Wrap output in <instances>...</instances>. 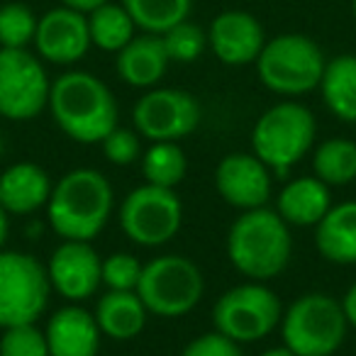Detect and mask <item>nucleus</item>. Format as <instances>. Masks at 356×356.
I'll return each instance as SVG.
<instances>
[{"label":"nucleus","mask_w":356,"mask_h":356,"mask_svg":"<svg viewBox=\"0 0 356 356\" xmlns=\"http://www.w3.org/2000/svg\"><path fill=\"white\" fill-rule=\"evenodd\" d=\"M3 152H6V139H3V134H0V156H3Z\"/></svg>","instance_id":"nucleus-38"},{"label":"nucleus","mask_w":356,"mask_h":356,"mask_svg":"<svg viewBox=\"0 0 356 356\" xmlns=\"http://www.w3.org/2000/svg\"><path fill=\"white\" fill-rule=\"evenodd\" d=\"M59 3L71 8V10H79V13H83V15H88V13H93L95 8H100L103 3H108V0H59Z\"/></svg>","instance_id":"nucleus-35"},{"label":"nucleus","mask_w":356,"mask_h":356,"mask_svg":"<svg viewBox=\"0 0 356 356\" xmlns=\"http://www.w3.org/2000/svg\"><path fill=\"white\" fill-rule=\"evenodd\" d=\"M281 298L266 283L249 281L225 291L213 305V330L242 344L261 341L281 325Z\"/></svg>","instance_id":"nucleus-8"},{"label":"nucleus","mask_w":356,"mask_h":356,"mask_svg":"<svg viewBox=\"0 0 356 356\" xmlns=\"http://www.w3.org/2000/svg\"><path fill=\"white\" fill-rule=\"evenodd\" d=\"M273 173L254 152L227 154L215 168V188L229 208L247 210L266 208L273 193Z\"/></svg>","instance_id":"nucleus-13"},{"label":"nucleus","mask_w":356,"mask_h":356,"mask_svg":"<svg viewBox=\"0 0 356 356\" xmlns=\"http://www.w3.org/2000/svg\"><path fill=\"white\" fill-rule=\"evenodd\" d=\"M168 64H171V59H168L166 49H163L161 35H147V32H137L115 54L118 76L127 86L142 90L159 86V81L166 76Z\"/></svg>","instance_id":"nucleus-20"},{"label":"nucleus","mask_w":356,"mask_h":356,"mask_svg":"<svg viewBox=\"0 0 356 356\" xmlns=\"http://www.w3.org/2000/svg\"><path fill=\"white\" fill-rule=\"evenodd\" d=\"M100 147H103L105 159L115 166H132L137 159H142V137L134 127L129 129L118 124L113 132L105 134Z\"/></svg>","instance_id":"nucleus-32"},{"label":"nucleus","mask_w":356,"mask_h":356,"mask_svg":"<svg viewBox=\"0 0 356 356\" xmlns=\"http://www.w3.org/2000/svg\"><path fill=\"white\" fill-rule=\"evenodd\" d=\"M40 17L22 0L0 6V49H27L35 42Z\"/></svg>","instance_id":"nucleus-28"},{"label":"nucleus","mask_w":356,"mask_h":356,"mask_svg":"<svg viewBox=\"0 0 356 356\" xmlns=\"http://www.w3.org/2000/svg\"><path fill=\"white\" fill-rule=\"evenodd\" d=\"M325 54L307 35L286 32L266 40L257 59V74L264 88L283 98L312 93L325 71Z\"/></svg>","instance_id":"nucleus-6"},{"label":"nucleus","mask_w":356,"mask_h":356,"mask_svg":"<svg viewBox=\"0 0 356 356\" xmlns=\"http://www.w3.org/2000/svg\"><path fill=\"white\" fill-rule=\"evenodd\" d=\"M32 44H35V54L47 64H76L93 47L90 44L88 17L66 6L51 8L37 22V35Z\"/></svg>","instance_id":"nucleus-15"},{"label":"nucleus","mask_w":356,"mask_h":356,"mask_svg":"<svg viewBox=\"0 0 356 356\" xmlns=\"http://www.w3.org/2000/svg\"><path fill=\"white\" fill-rule=\"evenodd\" d=\"M115 208L110 181L95 168H74L54 184L47 203V220L59 239L93 242Z\"/></svg>","instance_id":"nucleus-2"},{"label":"nucleus","mask_w":356,"mask_h":356,"mask_svg":"<svg viewBox=\"0 0 356 356\" xmlns=\"http://www.w3.org/2000/svg\"><path fill=\"white\" fill-rule=\"evenodd\" d=\"M188 159L178 142H152L147 152H142V176L144 184L159 188H173L186 178Z\"/></svg>","instance_id":"nucleus-27"},{"label":"nucleus","mask_w":356,"mask_h":356,"mask_svg":"<svg viewBox=\"0 0 356 356\" xmlns=\"http://www.w3.org/2000/svg\"><path fill=\"white\" fill-rule=\"evenodd\" d=\"M44 337L49 356H98L103 332L93 312L69 302L47 320Z\"/></svg>","instance_id":"nucleus-17"},{"label":"nucleus","mask_w":356,"mask_h":356,"mask_svg":"<svg viewBox=\"0 0 356 356\" xmlns=\"http://www.w3.org/2000/svg\"><path fill=\"white\" fill-rule=\"evenodd\" d=\"M293 257V234L283 218L266 208L239 213L227 232V259L249 281L266 283L281 276Z\"/></svg>","instance_id":"nucleus-3"},{"label":"nucleus","mask_w":356,"mask_h":356,"mask_svg":"<svg viewBox=\"0 0 356 356\" xmlns=\"http://www.w3.org/2000/svg\"><path fill=\"white\" fill-rule=\"evenodd\" d=\"M315 247L337 266L356 264V200L334 203L315 227Z\"/></svg>","instance_id":"nucleus-22"},{"label":"nucleus","mask_w":356,"mask_h":356,"mask_svg":"<svg viewBox=\"0 0 356 356\" xmlns=\"http://www.w3.org/2000/svg\"><path fill=\"white\" fill-rule=\"evenodd\" d=\"M88 32H90V44L98 49L108 51V54H118L134 35H137V25H134L132 15L124 10L122 3H103L88 13Z\"/></svg>","instance_id":"nucleus-24"},{"label":"nucleus","mask_w":356,"mask_h":356,"mask_svg":"<svg viewBox=\"0 0 356 356\" xmlns=\"http://www.w3.org/2000/svg\"><path fill=\"white\" fill-rule=\"evenodd\" d=\"M51 296L47 266L27 252L0 249V330L32 325Z\"/></svg>","instance_id":"nucleus-9"},{"label":"nucleus","mask_w":356,"mask_h":356,"mask_svg":"<svg viewBox=\"0 0 356 356\" xmlns=\"http://www.w3.org/2000/svg\"><path fill=\"white\" fill-rule=\"evenodd\" d=\"M163 49H166L171 64H193L203 56V51L208 49V30H203L195 22L184 20L173 25L171 30H166L161 35Z\"/></svg>","instance_id":"nucleus-29"},{"label":"nucleus","mask_w":356,"mask_h":356,"mask_svg":"<svg viewBox=\"0 0 356 356\" xmlns=\"http://www.w3.org/2000/svg\"><path fill=\"white\" fill-rule=\"evenodd\" d=\"M205 278L198 264L181 254H161L144 264L137 283L149 315L184 317L203 300Z\"/></svg>","instance_id":"nucleus-7"},{"label":"nucleus","mask_w":356,"mask_h":356,"mask_svg":"<svg viewBox=\"0 0 356 356\" xmlns=\"http://www.w3.org/2000/svg\"><path fill=\"white\" fill-rule=\"evenodd\" d=\"M103 259L90 242H69L61 239L47 261V276L54 293L69 302H83L103 286L100 278Z\"/></svg>","instance_id":"nucleus-14"},{"label":"nucleus","mask_w":356,"mask_h":356,"mask_svg":"<svg viewBox=\"0 0 356 356\" xmlns=\"http://www.w3.org/2000/svg\"><path fill=\"white\" fill-rule=\"evenodd\" d=\"M51 81L44 61L30 49H0V118L35 120L49 103Z\"/></svg>","instance_id":"nucleus-11"},{"label":"nucleus","mask_w":356,"mask_h":356,"mask_svg":"<svg viewBox=\"0 0 356 356\" xmlns=\"http://www.w3.org/2000/svg\"><path fill=\"white\" fill-rule=\"evenodd\" d=\"M317 120L310 108L283 100L257 120L252 129V152L276 173L288 178L296 163H300L315 147Z\"/></svg>","instance_id":"nucleus-4"},{"label":"nucleus","mask_w":356,"mask_h":356,"mask_svg":"<svg viewBox=\"0 0 356 356\" xmlns=\"http://www.w3.org/2000/svg\"><path fill=\"white\" fill-rule=\"evenodd\" d=\"M144 264L129 252H115L103 259L100 278L108 291H137Z\"/></svg>","instance_id":"nucleus-30"},{"label":"nucleus","mask_w":356,"mask_h":356,"mask_svg":"<svg viewBox=\"0 0 356 356\" xmlns=\"http://www.w3.org/2000/svg\"><path fill=\"white\" fill-rule=\"evenodd\" d=\"M200 118V103L181 88L154 86L132 108V124L147 142H181L198 129Z\"/></svg>","instance_id":"nucleus-12"},{"label":"nucleus","mask_w":356,"mask_h":356,"mask_svg":"<svg viewBox=\"0 0 356 356\" xmlns=\"http://www.w3.org/2000/svg\"><path fill=\"white\" fill-rule=\"evenodd\" d=\"M93 317L103 337L115 341H129L147 327L149 310L137 291H105L95 302Z\"/></svg>","instance_id":"nucleus-21"},{"label":"nucleus","mask_w":356,"mask_h":356,"mask_svg":"<svg viewBox=\"0 0 356 356\" xmlns=\"http://www.w3.org/2000/svg\"><path fill=\"white\" fill-rule=\"evenodd\" d=\"M264 44L261 22L247 10H225L208 27V49L225 66L257 64Z\"/></svg>","instance_id":"nucleus-16"},{"label":"nucleus","mask_w":356,"mask_h":356,"mask_svg":"<svg viewBox=\"0 0 356 356\" xmlns=\"http://www.w3.org/2000/svg\"><path fill=\"white\" fill-rule=\"evenodd\" d=\"M47 110L56 127L79 144H100L120 118L113 90L88 71H66L51 81Z\"/></svg>","instance_id":"nucleus-1"},{"label":"nucleus","mask_w":356,"mask_h":356,"mask_svg":"<svg viewBox=\"0 0 356 356\" xmlns=\"http://www.w3.org/2000/svg\"><path fill=\"white\" fill-rule=\"evenodd\" d=\"M281 339L296 356H334L349 332L341 300L330 293H305L281 315Z\"/></svg>","instance_id":"nucleus-5"},{"label":"nucleus","mask_w":356,"mask_h":356,"mask_svg":"<svg viewBox=\"0 0 356 356\" xmlns=\"http://www.w3.org/2000/svg\"><path fill=\"white\" fill-rule=\"evenodd\" d=\"M351 15H354V20H356V0H351Z\"/></svg>","instance_id":"nucleus-39"},{"label":"nucleus","mask_w":356,"mask_h":356,"mask_svg":"<svg viewBox=\"0 0 356 356\" xmlns=\"http://www.w3.org/2000/svg\"><path fill=\"white\" fill-rule=\"evenodd\" d=\"M8 234H10V215H8L6 210H3V205H0V249H6Z\"/></svg>","instance_id":"nucleus-36"},{"label":"nucleus","mask_w":356,"mask_h":356,"mask_svg":"<svg viewBox=\"0 0 356 356\" xmlns=\"http://www.w3.org/2000/svg\"><path fill=\"white\" fill-rule=\"evenodd\" d=\"M312 176L330 188H344L356 181V142L346 137L325 139L312 154Z\"/></svg>","instance_id":"nucleus-25"},{"label":"nucleus","mask_w":356,"mask_h":356,"mask_svg":"<svg viewBox=\"0 0 356 356\" xmlns=\"http://www.w3.org/2000/svg\"><path fill=\"white\" fill-rule=\"evenodd\" d=\"M184 225V203L173 188L142 184L124 195L120 205V227L139 247H163Z\"/></svg>","instance_id":"nucleus-10"},{"label":"nucleus","mask_w":356,"mask_h":356,"mask_svg":"<svg viewBox=\"0 0 356 356\" xmlns=\"http://www.w3.org/2000/svg\"><path fill=\"white\" fill-rule=\"evenodd\" d=\"M49 173L35 161H17L0 173V205L8 215H32L47 208L51 195Z\"/></svg>","instance_id":"nucleus-19"},{"label":"nucleus","mask_w":356,"mask_h":356,"mask_svg":"<svg viewBox=\"0 0 356 356\" xmlns=\"http://www.w3.org/2000/svg\"><path fill=\"white\" fill-rule=\"evenodd\" d=\"M317 90L330 115L341 122L356 124V54L327 59Z\"/></svg>","instance_id":"nucleus-23"},{"label":"nucleus","mask_w":356,"mask_h":356,"mask_svg":"<svg viewBox=\"0 0 356 356\" xmlns=\"http://www.w3.org/2000/svg\"><path fill=\"white\" fill-rule=\"evenodd\" d=\"M181 356H244L242 346L237 341L227 339L220 332H205V334L191 339L188 344L184 346Z\"/></svg>","instance_id":"nucleus-33"},{"label":"nucleus","mask_w":356,"mask_h":356,"mask_svg":"<svg viewBox=\"0 0 356 356\" xmlns=\"http://www.w3.org/2000/svg\"><path fill=\"white\" fill-rule=\"evenodd\" d=\"M339 300H341V310L346 315V322H349V327L356 330V281L346 288L344 298H339Z\"/></svg>","instance_id":"nucleus-34"},{"label":"nucleus","mask_w":356,"mask_h":356,"mask_svg":"<svg viewBox=\"0 0 356 356\" xmlns=\"http://www.w3.org/2000/svg\"><path fill=\"white\" fill-rule=\"evenodd\" d=\"M124 10L132 15L139 32L163 35L173 25L191 17L193 0H120Z\"/></svg>","instance_id":"nucleus-26"},{"label":"nucleus","mask_w":356,"mask_h":356,"mask_svg":"<svg viewBox=\"0 0 356 356\" xmlns=\"http://www.w3.org/2000/svg\"><path fill=\"white\" fill-rule=\"evenodd\" d=\"M0 356H49L44 330H40L37 322L3 330Z\"/></svg>","instance_id":"nucleus-31"},{"label":"nucleus","mask_w":356,"mask_h":356,"mask_svg":"<svg viewBox=\"0 0 356 356\" xmlns=\"http://www.w3.org/2000/svg\"><path fill=\"white\" fill-rule=\"evenodd\" d=\"M261 356H296V354H293L286 344H281V346H271V349H266Z\"/></svg>","instance_id":"nucleus-37"},{"label":"nucleus","mask_w":356,"mask_h":356,"mask_svg":"<svg viewBox=\"0 0 356 356\" xmlns=\"http://www.w3.org/2000/svg\"><path fill=\"white\" fill-rule=\"evenodd\" d=\"M332 205L334 203H332L330 186L322 184L317 176H298L278 191L276 213L291 229H315Z\"/></svg>","instance_id":"nucleus-18"}]
</instances>
